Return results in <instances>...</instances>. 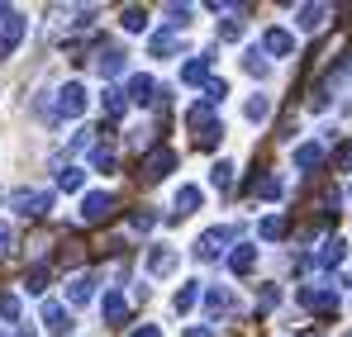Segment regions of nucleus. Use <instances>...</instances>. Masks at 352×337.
I'll list each match as a JSON object with an SVG mask.
<instances>
[{
	"label": "nucleus",
	"instance_id": "f257e3e1",
	"mask_svg": "<svg viewBox=\"0 0 352 337\" xmlns=\"http://www.w3.org/2000/svg\"><path fill=\"white\" fill-rule=\"evenodd\" d=\"M24 14L19 10H10V5H0V57H10L19 48V38H24Z\"/></svg>",
	"mask_w": 352,
	"mask_h": 337
},
{
	"label": "nucleus",
	"instance_id": "f03ea898",
	"mask_svg": "<svg viewBox=\"0 0 352 337\" xmlns=\"http://www.w3.org/2000/svg\"><path fill=\"white\" fill-rule=\"evenodd\" d=\"M110 214H115V195H110V190L81 195V224H105Z\"/></svg>",
	"mask_w": 352,
	"mask_h": 337
},
{
	"label": "nucleus",
	"instance_id": "7ed1b4c3",
	"mask_svg": "<svg viewBox=\"0 0 352 337\" xmlns=\"http://www.w3.org/2000/svg\"><path fill=\"white\" fill-rule=\"evenodd\" d=\"M81 114H86V86L67 81L58 91V119H81Z\"/></svg>",
	"mask_w": 352,
	"mask_h": 337
},
{
	"label": "nucleus",
	"instance_id": "20e7f679",
	"mask_svg": "<svg viewBox=\"0 0 352 337\" xmlns=\"http://www.w3.org/2000/svg\"><path fill=\"white\" fill-rule=\"evenodd\" d=\"M10 205H14L19 214H48V209H53V190H14Z\"/></svg>",
	"mask_w": 352,
	"mask_h": 337
},
{
	"label": "nucleus",
	"instance_id": "39448f33",
	"mask_svg": "<svg viewBox=\"0 0 352 337\" xmlns=\"http://www.w3.org/2000/svg\"><path fill=\"white\" fill-rule=\"evenodd\" d=\"M229 237H234V228H210V233H205V237L195 242V252H200L205 262H214V257L224 252V242H229Z\"/></svg>",
	"mask_w": 352,
	"mask_h": 337
},
{
	"label": "nucleus",
	"instance_id": "423d86ee",
	"mask_svg": "<svg viewBox=\"0 0 352 337\" xmlns=\"http://www.w3.org/2000/svg\"><path fill=\"white\" fill-rule=\"evenodd\" d=\"M172 167H176V152H172V148H157V152L143 162V181H162Z\"/></svg>",
	"mask_w": 352,
	"mask_h": 337
},
{
	"label": "nucleus",
	"instance_id": "0eeeda50",
	"mask_svg": "<svg viewBox=\"0 0 352 337\" xmlns=\"http://www.w3.org/2000/svg\"><path fill=\"white\" fill-rule=\"evenodd\" d=\"M43 328H48L53 337H67L72 333V314H67L62 304H43Z\"/></svg>",
	"mask_w": 352,
	"mask_h": 337
},
{
	"label": "nucleus",
	"instance_id": "6e6552de",
	"mask_svg": "<svg viewBox=\"0 0 352 337\" xmlns=\"http://www.w3.org/2000/svg\"><path fill=\"white\" fill-rule=\"evenodd\" d=\"M91 294H96V276H72L67 281V304H91Z\"/></svg>",
	"mask_w": 352,
	"mask_h": 337
},
{
	"label": "nucleus",
	"instance_id": "1a4fd4ad",
	"mask_svg": "<svg viewBox=\"0 0 352 337\" xmlns=\"http://www.w3.org/2000/svg\"><path fill=\"white\" fill-rule=\"evenodd\" d=\"M262 48L272 57H291L295 53V38L286 34V29H267V38H262Z\"/></svg>",
	"mask_w": 352,
	"mask_h": 337
},
{
	"label": "nucleus",
	"instance_id": "9d476101",
	"mask_svg": "<svg viewBox=\"0 0 352 337\" xmlns=\"http://www.w3.org/2000/svg\"><path fill=\"white\" fill-rule=\"evenodd\" d=\"M148 271H153V276H172L176 271V252L172 247H153V252H148Z\"/></svg>",
	"mask_w": 352,
	"mask_h": 337
},
{
	"label": "nucleus",
	"instance_id": "9b49d317",
	"mask_svg": "<svg viewBox=\"0 0 352 337\" xmlns=\"http://www.w3.org/2000/svg\"><path fill=\"white\" fill-rule=\"evenodd\" d=\"M200 205H205V190L200 185H181L176 190V214H195Z\"/></svg>",
	"mask_w": 352,
	"mask_h": 337
},
{
	"label": "nucleus",
	"instance_id": "f8f14e48",
	"mask_svg": "<svg viewBox=\"0 0 352 337\" xmlns=\"http://www.w3.org/2000/svg\"><path fill=\"white\" fill-rule=\"evenodd\" d=\"M305 309H314V314H333V309H338V294H333V290H305Z\"/></svg>",
	"mask_w": 352,
	"mask_h": 337
},
{
	"label": "nucleus",
	"instance_id": "ddd939ff",
	"mask_svg": "<svg viewBox=\"0 0 352 337\" xmlns=\"http://www.w3.org/2000/svg\"><path fill=\"white\" fill-rule=\"evenodd\" d=\"M205 76H210V53L190 57V62H186V67H181V81H186V86H200V81H205Z\"/></svg>",
	"mask_w": 352,
	"mask_h": 337
},
{
	"label": "nucleus",
	"instance_id": "4468645a",
	"mask_svg": "<svg viewBox=\"0 0 352 337\" xmlns=\"http://www.w3.org/2000/svg\"><path fill=\"white\" fill-rule=\"evenodd\" d=\"M295 19H300V29H309V34H314V29H324L329 5H300V14H295Z\"/></svg>",
	"mask_w": 352,
	"mask_h": 337
},
{
	"label": "nucleus",
	"instance_id": "2eb2a0df",
	"mask_svg": "<svg viewBox=\"0 0 352 337\" xmlns=\"http://www.w3.org/2000/svg\"><path fill=\"white\" fill-rule=\"evenodd\" d=\"M153 95H157L153 76H129V100H133V105H148Z\"/></svg>",
	"mask_w": 352,
	"mask_h": 337
},
{
	"label": "nucleus",
	"instance_id": "dca6fc26",
	"mask_svg": "<svg viewBox=\"0 0 352 337\" xmlns=\"http://www.w3.org/2000/svg\"><path fill=\"white\" fill-rule=\"evenodd\" d=\"M205 309H210V318H224V314L234 309V294H229V290H210V294H205Z\"/></svg>",
	"mask_w": 352,
	"mask_h": 337
},
{
	"label": "nucleus",
	"instance_id": "f3484780",
	"mask_svg": "<svg viewBox=\"0 0 352 337\" xmlns=\"http://www.w3.org/2000/svg\"><path fill=\"white\" fill-rule=\"evenodd\" d=\"M100 314H105V323H119V318L129 314V299H124L119 290H110V294H105V304H100Z\"/></svg>",
	"mask_w": 352,
	"mask_h": 337
},
{
	"label": "nucleus",
	"instance_id": "a211bd4d",
	"mask_svg": "<svg viewBox=\"0 0 352 337\" xmlns=\"http://www.w3.org/2000/svg\"><path fill=\"white\" fill-rule=\"evenodd\" d=\"M319 162H324V148H319V143H305V148H295V167H300V171H314Z\"/></svg>",
	"mask_w": 352,
	"mask_h": 337
},
{
	"label": "nucleus",
	"instance_id": "6ab92c4d",
	"mask_svg": "<svg viewBox=\"0 0 352 337\" xmlns=\"http://www.w3.org/2000/svg\"><path fill=\"white\" fill-rule=\"evenodd\" d=\"M148 48H153V57H172L176 48H181V34H153Z\"/></svg>",
	"mask_w": 352,
	"mask_h": 337
},
{
	"label": "nucleus",
	"instance_id": "aec40b11",
	"mask_svg": "<svg viewBox=\"0 0 352 337\" xmlns=\"http://www.w3.org/2000/svg\"><path fill=\"white\" fill-rule=\"evenodd\" d=\"M119 24H124V29H129V34H143V29H148V10H138V5H129V10H124V19H119Z\"/></svg>",
	"mask_w": 352,
	"mask_h": 337
},
{
	"label": "nucleus",
	"instance_id": "412c9836",
	"mask_svg": "<svg viewBox=\"0 0 352 337\" xmlns=\"http://www.w3.org/2000/svg\"><path fill=\"white\" fill-rule=\"evenodd\" d=\"M96 67H100V76H119V71H124V53H119V48H110V53H100V62H96Z\"/></svg>",
	"mask_w": 352,
	"mask_h": 337
},
{
	"label": "nucleus",
	"instance_id": "4be33fe9",
	"mask_svg": "<svg viewBox=\"0 0 352 337\" xmlns=\"http://www.w3.org/2000/svg\"><path fill=\"white\" fill-rule=\"evenodd\" d=\"M219 138H224V128H219V124H214V119H210V124H205V128H200V133H195V143H200V148H205V152H210V148H219Z\"/></svg>",
	"mask_w": 352,
	"mask_h": 337
},
{
	"label": "nucleus",
	"instance_id": "5701e85b",
	"mask_svg": "<svg viewBox=\"0 0 352 337\" xmlns=\"http://www.w3.org/2000/svg\"><path fill=\"white\" fill-rule=\"evenodd\" d=\"M195 299H200V285H186V290H176V314H190V309H195Z\"/></svg>",
	"mask_w": 352,
	"mask_h": 337
},
{
	"label": "nucleus",
	"instance_id": "b1692460",
	"mask_svg": "<svg viewBox=\"0 0 352 337\" xmlns=\"http://www.w3.org/2000/svg\"><path fill=\"white\" fill-rule=\"evenodd\" d=\"M229 266H234L238 276H243V271H252V266H257V252H252V247H238L234 257H229Z\"/></svg>",
	"mask_w": 352,
	"mask_h": 337
},
{
	"label": "nucleus",
	"instance_id": "393cba45",
	"mask_svg": "<svg viewBox=\"0 0 352 337\" xmlns=\"http://www.w3.org/2000/svg\"><path fill=\"white\" fill-rule=\"evenodd\" d=\"M24 290H29V294H43V290H48V266H34V271L24 276Z\"/></svg>",
	"mask_w": 352,
	"mask_h": 337
},
{
	"label": "nucleus",
	"instance_id": "a878e982",
	"mask_svg": "<svg viewBox=\"0 0 352 337\" xmlns=\"http://www.w3.org/2000/svg\"><path fill=\"white\" fill-rule=\"evenodd\" d=\"M248 119H252V124H262V119H267V114H272V100H267V95H252V100H248Z\"/></svg>",
	"mask_w": 352,
	"mask_h": 337
},
{
	"label": "nucleus",
	"instance_id": "bb28decb",
	"mask_svg": "<svg viewBox=\"0 0 352 337\" xmlns=\"http://www.w3.org/2000/svg\"><path fill=\"white\" fill-rule=\"evenodd\" d=\"M257 233H262V237H267V242H272V237H281V233H286V219H281V214H267V219H262V228H257Z\"/></svg>",
	"mask_w": 352,
	"mask_h": 337
},
{
	"label": "nucleus",
	"instance_id": "cd10ccee",
	"mask_svg": "<svg viewBox=\"0 0 352 337\" xmlns=\"http://www.w3.org/2000/svg\"><path fill=\"white\" fill-rule=\"evenodd\" d=\"M91 167L96 171H115V152H110V148H96V152H91Z\"/></svg>",
	"mask_w": 352,
	"mask_h": 337
},
{
	"label": "nucleus",
	"instance_id": "c85d7f7f",
	"mask_svg": "<svg viewBox=\"0 0 352 337\" xmlns=\"http://www.w3.org/2000/svg\"><path fill=\"white\" fill-rule=\"evenodd\" d=\"M257 190H262L267 200H281V195H286V185H281V181H272V176H262V181H257Z\"/></svg>",
	"mask_w": 352,
	"mask_h": 337
},
{
	"label": "nucleus",
	"instance_id": "c756f323",
	"mask_svg": "<svg viewBox=\"0 0 352 337\" xmlns=\"http://www.w3.org/2000/svg\"><path fill=\"white\" fill-rule=\"evenodd\" d=\"M343 262V242H329L324 252H319V266H338Z\"/></svg>",
	"mask_w": 352,
	"mask_h": 337
},
{
	"label": "nucleus",
	"instance_id": "7c9ffc66",
	"mask_svg": "<svg viewBox=\"0 0 352 337\" xmlns=\"http://www.w3.org/2000/svg\"><path fill=\"white\" fill-rule=\"evenodd\" d=\"M0 318H5V323L19 318V299H14V294H0Z\"/></svg>",
	"mask_w": 352,
	"mask_h": 337
},
{
	"label": "nucleus",
	"instance_id": "2f4dec72",
	"mask_svg": "<svg viewBox=\"0 0 352 337\" xmlns=\"http://www.w3.org/2000/svg\"><path fill=\"white\" fill-rule=\"evenodd\" d=\"M210 181H214V185H229V181H234V162H214Z\"/></svg>",
	"mask_w": 352,
	"mask_h": 337
},
{
	"label": "nucleus",
	"instance_id": "473e14b6",
	"mask_svg": "<svg viewBox=\"0 0 352 337\" xmlns=\"http://www.w3.org/2000/svg\"><path fill=\"white\" fill-rule=\"evenodd\" d=\"M81 181H86V176H81L76 167H67V171L58 176V185H62V190H81Z\"/></svg>",
	"mask_w": 352,
	"mask_h": 337
},
{
	"label": "nucleus",
	"instance_id": "72a5a7b5",
	"mask_svg": "<svg viewBox=\"0 0 352 337\" xmlns=\"http://www.w3.org/2000/svg\"><path fill=\"white\" fill-rule=\"evenodd\" d=\"M124 105H129L124 91H105V110H110V114H124Z\"/></svg>",
	"mask_w": 352,
	"mask_h": 337
},
{
	"label": "nucleus",
	"instance_id": "f704fd0d",
	"mask_svg": "<svg viewBox=\"0 0 352 337\" xmlns=\"http://www.w3.org/2000/svg\"><path fill=\"white\" fill-rule=\"evenodd\" d=\"M243 67H248L252 76H267V62H262V53H257V48H252V53L243 57Z\"/></svg>",
	"mask_w": 352,
	"mask_h": 337
},
{
	"label": "nucleus",
	"instance_id": "c9c22d12",
	"mask_svg": "<svg viewBox=\"0 0 352 337\" xmlns=\"http://www.w3.org/2000/svg\"><path fill=\"white\" fill-rule=\"evenodd\" d=\"M153 224H157V214H148V209H138V214H133V228H138V233H148Z\"/></svg>",
	"mask_w": 352,
	"mask_h": 337
},
{
	"label": "nucleus",
	"instance_id": "e433bc0d",
	"mask_svg": "<svg viewBox=\"0 0 352 337\" xmlns=\"http://www.w3.org/2000/svg\"><path fill=\"white\" fill-rule=\"evenodd\" d=\"M10 242H14V228H10V224H5V219H0V257L10 252Z\"/></svg>",
	"mask_w": 352,
	"mask_h": 337
},
{
	"label": "nucleus",
	"instance_id": "4c0bfd02",
	"mask_svg": "<svg viewBox=\"0 0 352 337\" xmlns=\"http://www.w3.org/2000/svg\"><path fill=\"white\" fill-rule=\"evenodd\" d=\"M338 171H352V138L338 148Z\"/></svg>",
	"mask_w": 352,
	"mask_h": 337
},
{
	"label": "nucleus",
	"instance_id": "58836bf2",
	"mask_svg": "<svg viewBox=\"0 0 352 337\" xmlns=\"http://www.w3.org/2000/svg\"><path fill=\"white\" fill-rule=\"evenodd\" d=\"M167 14H172V24H190V10H186V5H172Z\"/></svg>",
	"mask_w": 352,
	"mask_h": 337
},
{
	"label": "nucleus",
	"instance_id": "ea45409f",
	"mask_svg": "<svg viewBox=\"0 0 352 337\" xmlns=\"http://www.w3.org/2000/svg\"><path fill=\"white\" fill-rule=\"evenodd\" d=\"M129 337H162V333H157L153 323H143V328H133V333H129Z\"/></svg>",
	"mask_w": 352,
	"mask_h": 337
},
{
	"label": "nucleus",
	"instance_id": "a19ab883",
	"mask_svg": "<svg viewBox=\"0 0 352 337\" xmlns=\"http://www.w3.org/2000/svg\"><path fill=\"white\" fill-rule=\"evenodd\" d=\"M186 337H210V328H186Z\"/></svg>",
	"mask_w": 352,
	"mask_h": 337
},
{
	"label": "nucleus",
	"instance_id": "79ce46f5",
	"mask_svg": "<svg viewBox=\"0 0 352 337\" xmlns=\"http://www.w3.org/2000/svg\"><path fill=\"white\" fill-rule=\"evenodd\" d=\"M14 337H34V333H14Z\"/></svg>",
	"mask_w": 352,
	"mask_h": 337
},
{
	"label": "nucleus",
	"instance_id": "37998d69",
	"mask_svg": "<svg viewBox=\"0 0 352 337\" xmlns=\"http://www.w3.org/2000/svg\"><path fill=\"white\" fill-rule=\"evenodd\" d=\"M348 290H352V271H348Z\"/></svg>",
	"mask_w": 352,
	"mask_h": 337
}]
</instances>
